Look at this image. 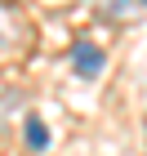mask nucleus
<instances>
[{
	"instance_id": "obj_1",
	"label": "nucleus",
	"mask_w": 147,
	"mask_h": 156,
	"mask_svg": "<svg viewBox=\"0 0 147 156\" xmlns=\"http://www.w3.org/2000/svg\"><path fill=\"white\" fill-rule=\"evenodd\" d=\"M72 67L80 76H98V72H103V49L89 45V40H76V45H72Z\"/></svg>"
},
{
	"instance_id": "obj_2",
	"label": "nucleus",
	"mask_w": 147,
	"mask_h": 156,
	"mask_svg": "<svg viewBox=\"0 0 147 156\" xmlns=\"http://www.w3.org/2000/svg\"><path fill=\"white\" fill-rule=\"evenodd\" d=\"M98 13H107V18H116V23H125L129 13H134V0H94Z\"/></svg>"
},
{
	"instance_id": "obj_3",
	"label": "nucleus",
	"mask_w": 147,
	"mask_h": 156,
	"mask_svg": "<svg viewBox=\"0 0 147 156\" xmlns=\"http://www.w3.org/2000/svg\"><path fill=\"white\" fill-rule=\"evenodd\" d=\"M27 147H36V152H45V147H49V129L40 125L36 116L27 120Z\"/></svg>"
},
{
	"instance_id": "obj_4",
	"label": "nucleus",
	"mask_w": 147,
	"mask_h": 156,
	"mask_svg": "<svg viewBox=\"0 0 147 156\" xmlns=\"http://www.w3.org/2000/svg\"><path fill=\"white\" fill-rule=\"evenodd\" d=\"M143 5H147V0H143Z\"/></svg>"
},
{
	"instance_id": "obj_5",
	"label": "nucleus",
	"mask_w": 147,
	"mask_h": 156,
	"mask_svg": "<svg viewBox=\"0 0 147 156\" xmlns=\"http://www.w3.org/2000/svg\"><path fill=\"white\" fill-rule=\"evenodd\" d=\"M143 125H147V120H143Z\"/></svg>"
}]
</instances>
